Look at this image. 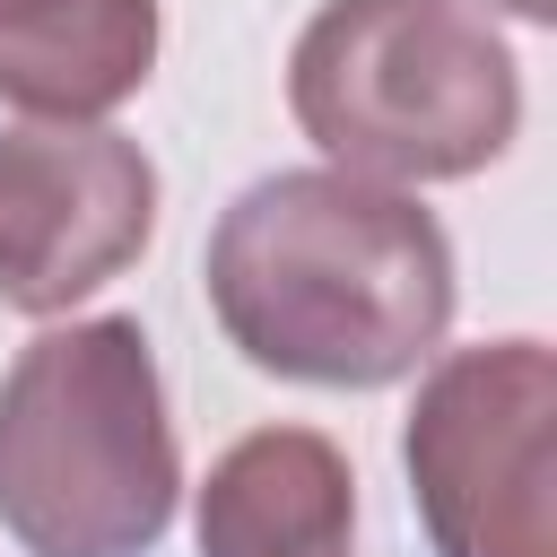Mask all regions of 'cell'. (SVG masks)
<instances>
[{"label":"cell","instance_id":"5","mask_svg":"<svg viewBox=\"0 0 557 557\" xmlns=\"http://www.w3.org/2000/svg\"><path fill=\"white\" fill-rule=\"evenodd\" d=\"M157 235V165L104 122L0 131V305L70 313Z\"/></svg>","mask_w":557,"mask_h":557},{"label":"cell","instance_id":"2","mask_svg":"<svg viewBox=\"0 0 557 557\" xmlns=\"http://www.w3.org/2000/svg\"><path fill=\"white\" fill-rule=\"evenodd\" d=\"M183 496L157 348L131 313L35 331L0 374V531L26 557H148Z\"/></svg>","mask_w":557,"mask_h":557},{"label":"cell","instance_id":"3","mask_svg":"<svg viewBox=\"0 0 557 557\" xmlns=\"http://www.w3.org/2000/svg\"><path fill=\"white\" fill-rule=\"evenodd\" d=\"M296 131L366 183H461L522 131V70L470 0H322L287 52Z\"/></svg>","mask_w":557,"mask_h":557},{"label":"cell","instance_id":"1","mask_svg":"<svg viewBox=\"0 0 557 557\" xmlns=\"http://www.w3.org/2000/svg\"><path fill=\"white\" fill-rule=\"evenodd\" d=\"M226 348L278 383L383 392L444 348L453 244L400 183L296 165L244 183L200 252Z\"/></svg>","mask_w":557,"mask_h":557},{"label":"cell","instance_id":"7","mask_svg":"<svg viewBox=\"0 0 557 557\" xmlns=\"http://www.w3.org/2000/svg\"><path fill=\"white\" fill-rule=\"evenodd\" d=\"M157 70V0H0V104L96 122Z\"/></svg>","mask_w":557,"mask_h":557},{"label":"cell","instance_id":"8","mask_svg":"<svg viewBox=\"0 0 557 557\" xmlns=\"http://www.w3.org/2000/svg\"><path fill=\"white\" fill-rule=\"evenodd\" d=\"M470 9H513V17H531V26L557 17V0H470Z\"/></svg>","mask_w":557,"mask_h":557},{"label":"cell","instance_id":"6","mask_svg":"<svg viewBox=\"0 0 557 557\" xmlns=\"http://www.w3.org/2000/svg\"><path fill=\"white\" fill-rule=\"evenodd\" d=\"M200 557H357V470L313 426H252L200 479Z\"/></svg>","mask_w":557,"mask_h":557},{"label":"cell","instance_id":"4","mask_svg":"<svg viewBox=\"0 0 557 557\" xmlns=\"http://www.w3.org/2000/svg\"><path fill=\"white\" fill-rule=\"evenodd\" d=\"M548 435H557V357L540 339L453 348L418 383L400 461L435 557H557Z\"/></svg>","mask_w":557,"mask_h":557}]
</instances>
